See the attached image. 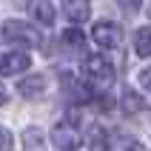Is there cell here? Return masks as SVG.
Segmentation results:
<instances>
[{
	"instance_id": "obj_11",
	"label": "cell",
	"mask_w": 151,
	"mask_h": 151,
	"mask_svg": "<svg viewBox=\"0 0 151 151\" xmlns=\"http://www.w3.org/2000/svg\"><path fill=\"white\" fill-rule=\"evenodd\" d=\"M134 51L140 57H151V29H137L134 32Z\"/></svg>"
},
{
	"instance_id": "obj_13",
	"label": "cell",
	"mask_w": 151,
	"mask_h": 151,
	"mask_svg": "<svg viewBox=\"0 0 151 151\" xmlns=\"http://www.w3.org/2000/svg\"><path fill=\"white\" fill-rule=\"evenodd\" d=\"M123 106H126V111H140V109L145 106V103L140 100V94H137V91L126 88V91H123Z\"/></svg>"
},
{
	"instance_id": "obj_5",
	"label": "cell",
	"mask_w": 151,
	"mask_h": 151,
	"mask_svg": "<svg viewBox=\"0 0 151 151\" xmlns=\"http://www.w3.org/2000/svg\"><path fill=\"white\" fill-rule=\"evenodd\" d=\"M29 66H32V57H29L26 51H9L6 57L0 60V71H3V74H9V77L23 74Z\"/></svg>"
},
{
	"instance_id": "obj_14",
	"label": "cell",
	"mask_w": 151,
	"mask_h": 151,
	"mask_svg": "<svg viewBox=\"0 0 151 151\" xmlns=\"http://www.w3.org/2000/svg\"><path fill=\"white\" fill-rule=\"evenodd\" d=\"M117 151H148L143 143H137V140H123V143L117 145Z\"/></svg>"
},
{
	"instance_id": "obj_10",
	"label": "cell",
	"mask_w": 151,
	"mask_h": 151,
	"mask_svg": "<svg viewBox=\"0 0 151 151\" xmlns=\"http://www.w3.org/2000/svg\"><path fill=\"white\" fill-rule=\"evenodd\" d=\"M109 131L103 126H94L91 134H88V151H109Z\"/></svg>"
},
{
	"instance_id": "obj_17",
	"label": "cell",
	"mask_w": 151,
	"mask_h": 151,
	"mask_svg": "<svg viewBox=\"0 0 151 151\" xmlns=\"http://www.w3.org/2000/svg\"><path fill=\"white\" fill-rule=\"evenodd\" d=\"M3 103H6V88L0 86V106H3Z\"/></svg>"
},
{
	"instance_id": "obj_3",
	"label": "cell",
	"mask_w": 151,
	"mask_h": 151,
	"mask_svg": "<svg viewBox=\"0 0 151 151\" xmlns=\"http://www.w3.org/2000/svg\"><path fill=\"white\" fill-rule=\"evenodd\" d=\"M83 71H86V80L91 86H100V88H109L114 83V66L106 54H88L83 63Z\"/></svg>"
},
{
	"instance_id": "obj_6",
	"label": "cell",
	"mask_w": 151,
	"mask_h": 151,
	"mask_svg": "<svg viewBox=\"0 0 151 151\" xmlns=\"http://www.w3.org/2000/svg\"><path fill=\"white\" fill-rule=\"evenodd\" d=\"M29 14L40 26H51L54 23V6H51L49 0H29Z\"/></svg>"
},
{
	"instance_id": "obj_1",
	"label": "cell",
	"mask_w": 151,
	"mask_h": 151,
	"mask_svg": "<svg viewBox=\"0 0 151 151\" xmlns=\"http://www.w3.org/2000/svg\"><path fill=\"white\" fill-rule=\"evenodd\" d=\"M0 37L9 46H26V49H34L43 43V34L32 23H23V20H6L0 29Z\"/></svg>"
},
{
	"instance_id": "obj_2",
	"label": "cell",
	"mask_w": 151,
	"mask_h": 151,
	"mask_svg": "<svg viewBox=\"0 0 151 151\" xmlns=\"http://www.w3.org/2000/svg\"><path fill=\"white\" fill-rule=\"evenodd\" d=\"M51 143L57 151H77L83 145V134H80V120L66 117L51 128Z\"/></svg>"
},
{
	"instance_id": "obj_8",
	"label": "cell",
	"mask_w": 151,
	"mask_h": 151,
	"mask_svg": "<svg viewBox=\"0 0 151 151\" xmlns=\"http://www.w3.org/2000/svg\"><path fill=\"white\" fill-rule=\"evenodd\" d=\"M63 14H66L71 23L88 20V0H63Z\"/></svg>"
},
{
	"instance_id": "obj_15",
	"label": "cell",
	"mask_w": 151,
	"mask_h": 151,
	"mask_svg": "<svg viewBox=\"0 0 151 151\" xmlns=\"http://www.w3.org/2000/svg\"><path fill=\"white\" fill-rule=\"evenodd\" d=\"M12 145H14V140H12V134H9L6 128L0 126V151H12Z\"/></svg>"
},
{
	"instance_id": "obj_7",
	"label": "cell",
	"mask_w": 151,
	"mask_h": 151,
	"mask_svg": "<svg viewBox=\"0 0 151 151\" xmlns=\"http://www.w3.org/2000/svg\"><path fill=\"white\" fill-rule=\"evenodd\" d=\"M17 91L23 94V97H40V94L46 91V77H43V74L23 77V80L17 83Z\"/></svg>"
},
{
	"instance_id": "obj_4",
	"label": "cell",
	"mask_w": 151,
	"mask_h": 151,
	"mask_svg": "<svg viewBox=\"0 0 151 151\" xmlns=\"http://www.w3.org/2000/svg\"><path fill=\"white\" fill-rule=\"evenodd\" d=\"M91 37H94V43L100 49H117L120 43H123V29L114 20H97L94 29H91Z\"/></svg>"
},
{
	"instance_id": "obj_12",
	"label": "cell",
	"mask_w": 151,
	"mask_h": 151,
	"mask_svg": "<svg viewBox=\"0 0 151 151\" xmlns=\"http://www.w3.org/2000/svg\"><path fill=\"white\" fill-rule=\"evenodd\" d=\"M60 40L66 43V46H74V51H86V37H83L80 29H68V32H63Z\"/></svg>"
},
{
	"instance_id": "obj_16",
	"label": "cell",
	"mask_w": 151,
	"mask_h": 151,
	"mask_svg": "<svg viewBox=\"0 0 151 151\" xmlns=\"http://www.w3.org/2000/svg\"><path fill=\"white\" fill-rule=\"evenodd\" d=\"M137 80H140V86H143L145 91H151V66H148V68H143V71L137 74Z\"/></svg>"
},
{
	"instance_id": "obj_9",
	"label": "cell",
	"mask_w": 151,
	"mask_h": 151,
	"mask_svg": "<svg viewBox=\"0 0 151 151\" xmlns=\"http://www.w3.org/2000/svg\"><path fill=\"white\" fill-rule=\"evenodd\" d=\"M23 151H46V140L37 126H29L23 131Z\"/></svg>"
}]
</instances>
